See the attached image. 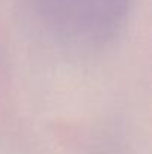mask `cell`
<instances>
[{
	"label": "cell",
	"mask_w": 152,
	"mask_h": 154,
	"mask_svg": "<svg viewBox=\"0 0 152 154\" xmlns=\"http://www.w3.org/2000/svg\"><path fill=\"white\" fill-rule=\"evenodd\" d=\"M131 0H76L78 15L90 38L104 41L122 26Z\"/></svg>",
	"instance_id": "6da1fadb"
},
{
	"label": "cell",
	"mask_w": 152,
	"mask_h": 154,
	"mask_svg": "<svg viewBox=\"0 0 152 154\" xmlns=\"http://www.w3.org/2000/svg\"><path fill=\"white\" fill-rule=\"evenodd\" d=\"M34 3L37 5L42 14L49 17H57L58 14H63L69 0H34Z\"/></svg>",
	"instance_id": "7a4b0ae2"
}]
</instances>
